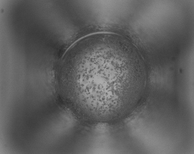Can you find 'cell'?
<instances>
[{"mask_svg":"<svg viewBox=\"0 0 194 154\" xmlns=\"http://www.w3.org/2000/svg\"><path fill=\"white\" fill-rule=\"evenodd\" d=\"M123 51L99 43L77 51L68 59L63 79L70 85L77 103L101 112L121 108L125 85L139 80L126 68Z\"/></svg>","mask_w":194,"mask_h":154,"instance_id":"1","label":"cell"}]
</instances>
